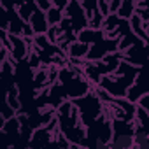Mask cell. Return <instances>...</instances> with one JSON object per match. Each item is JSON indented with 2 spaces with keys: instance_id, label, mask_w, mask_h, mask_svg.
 <instances>
[{
  "instance_id": "cell-1",
  "label": "cell",
  "mask_w": 149,
  "mask_h": 149,
  "mask_svg": "<svg viewBox=\"0 0 149 149\" xmlns=\"http://www.w3.org/2000/svg\"><path fill=\"white\" fill-rule=\"evenodd\" d=\"M65 16L70 19L74 30H76L77 33L90 26V18H88L84 7L81 4V0H70L68 6L65 7Z\"/></svg>"
},
{
  "instance_id": "cell-2",
  "label": "cell",
  "mask_w": 149,
  "mask_h": 149,
  "mask_svg": "<svg viewBox=\"0 0 149 149\" xmlns=\"http://www.w3.org/2000/svg\"><path fill=\"white\" fill-rule=\"evenodd\" d=\"M30 26L33 30L35 35H42V33H47L49 30V23H47V18H46V11H42L40 7H37V11L32 14L30 18Z\"/></svg>"
},
{
  "instance_id": "cell-3",
  "label": "cell",
  "mask_w": 149,
  "mask_h": 149,
  "mask_svg": "<svg viewBox=\"0 0 149 149\" xmlns=\"http://www.w3.org/2000/svg\"><path fill=\"white\" fill-rule=\"evenodd\" d=\"M90 47H91V44H88V42L77 39V40H74V42L68 46L67 56H68L70 60H86V56H88V53H90Z\"/></svg>"
},
{
  "instance_id": "cell-4",
  "label": "cell",
  "mask_w": 149,
  "mask_h": 149,
  "mask_svg": "<svg viewBox=\"0 0 149 149\" xmlns=\"http://www.w3.org/2000/svg\"><path fill=\"white\" fill-rule=\"evenodd\" d=\"M46 18H47L49 26H53V25H60V23L63 21V18H65V9L56 7V6L53 4V6L46 11Z\"/></svg>"
},
{
  "instance_id": "cell-5",
  "label": "cell",
  "mask_w": 149,
  "mask_h": 149,
  "mask_svg": "<svg viewBox=\"0 0 149 149\" xmlns=\"http://www.w3.org/2000/svg\"><path fill=\"white\" fill-rule=\"evenodd\" d=\"M137 11V0H121V6L118 9L119 18L123 19H130Z\"/></svg>"
},
{
  "instance_id": "cell-6",
  "label": "cell",
  "mask_w": 149,
  "mask_h": 149,
  "mask_svg": "<svg viewBox=\"0 0 149 149\" xmlns=\"http://www.w3.org/2000/svg\"><path fill=\"white\" fill-rule=\"evenodd\" d=\"M35 4H37L42 11H47V9L53 6V0H35Z\"/></svg>"
},
{
  "instance_id": "cell-7",
  "label": "cell",
  "mask_w": 149,
  "mask_h": 149,
  "mask_svg": "<svg viewBox=\"0 0 149 149\" xmlns=\"http://www.w3.org/2000/svg\"><path fill=\"white\" fill-rule=\"evenodd\" d=\"M68 2H70V0H53V4H54L56 7H61V9H65V7L68 6Z\"/></svg>"
}]
</instances>
